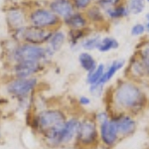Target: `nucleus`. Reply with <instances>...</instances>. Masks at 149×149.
I'll return each instance as SVG.
<instances>
[{
    "label": "nucleus",
    "instance_id": "3",
    "mask_svg": "<svg viewBox=\"0 0 149 149\" xmlns=\"http://www.w3.org/2000/svg\"><path fill=\"white\" fill-rule=\"evenodd\" d=\"M98 134H100V148L113 149L121 141L112 115L109 119L98 124Z\"/></svg>",
    "mask_w": 149,
    "mask_h": 149
},
{
    "label": "nucleus",
    "instance_id": "26",
    "mask_svg": "<svg viewBox=\"0 0 149 149\" xmlns=\"http://www.w3.org/2000/svg\"><path fill=\"white\" fill-rule=\"evenodd\" d=\"M107 86H102V85H98V84H95V85H92V86H88V93L90 95H92L93 97L95 98H100L104 95L105 90Z\"/></svg>",
    "mask_w": 149,
    "mask_h": 149
},
{
    "label": "nucleus",
    "instance_id": "18",
    "mask_svg": "<svg viewBox=\"0 0 149 149\" xmlns=\"http://www.w3.org/2000/svg\"><path fill=\"white\" fill-rule=\"evenodd\" d=\"M105 71V65L100 63L98 64L93 71L90 72V73L86 74V83L88 84V86H92L95 85L98 81H100V79L102 78L103 74Z\"/></svg>",
    "mask_w": 149,
    "mask_h": 149
},
{
    "label": "nucleus",
    "instance_id": "11",
    "mask_svg": "<svg viewBox=\"0 0 149 149\" xmlns=\"http://www.w3.org/2000/svg\"><path fill=\"white\" fill-rule=\"evenodd\" d=\"M52 31L47 30L45 28H39V27H29L26 30L23 31L22 36L27 42H29L32 45H40L45 42H48L53 35Z\"/></svg>",
    "mask_w": 149,
    "mask_h": 149
},
{
    "label": "nucleus",
    "instance_id": "15",
    "mask_svg": "<svg viewBox=\"0 0 149 149\" xmlns=\"http://www.w3.org/2000/svg\"><path fill=\"white\" fill-rule=\"evenodd\" d=\"M65 41H66V35L63 32L57 31V32L53 33L50 40L48 41V46H47V51L49 53L50 56H52L56 52L61 50Z\"/></svg>",
    "mask_w": 149,
    "mask_h": 149
},
{
    "label": "nucleus",
    "instance_id": "2",
    "mask_svg": "<svg viewBox=\"0 0 149 149\" xmlns=\"http://www.w3.org/2000/svg\"><path fill=\"white\" fill-rule=\"evenodd\" d=\"M74 146L78 149H98L100 148V134L98 124L93 113L85 114L81 117Z\"/></svg>",
    "mask_w": 149,
    "mask_h": 149
},
{
    "label": "nucleus",
    "instance_id": "27",
    "mask_svg": "<svg viewBox=\"0 0 149 149\" xmlns=\"http://www.w3.org/2000/svg\"><path fill=\"white\" fill-rule=\"evenodd\" d=\"M121 2V0H98L97 2V6L100 7L102 10L103 11H107L110 10V9L114 8L117 5H119Z\"/></svg>",
    "mask_w": 149,
    "mask_h": 149
},
{
    "label": "nucleus",
    "instance_id": "21",
    "mask_svg": "<svg viewBox=\"0 0 149 149\" xmlns=\"http://www.w3.org/2000/svg\"><path fill=\"white\" fill-rule=\"evenodd\" d=\"M88 29H72L70 32V40H71L72 47L78 45L79 42H81L85 38L88 36Z\"/></svg>",
    "mask_w": 149,
    "mask_h": 149
},
{
    "label": "nucleus",
    "instance_id": "6",
    "mask_svg": "<svg viewBox=\"0 0 149 149\" xmlns=\"http://www.w3.org/2000/svg\"><path fill=\"white\" fill-rule=\"evenodd\" d=\"M15 59L20 62H36L41 63L50 57L47 48H43L38 45H24L19 47L15 52Z\"/></svg>",
    "mask_w": 149,
    "mask_h": 149
},
{
    "label": "nucleus",
    "instance_id": "20",
    "mask_svg": "<svg viewBox=\"0 0 149 149\" xmlns=\"http://www.w3.org/2000/svg\"><path fill=\"white\" fill-rule=\"evenodd\" d=\"M102 36L100 34H95L93 36H88L81 42V47L85 51L91 52L93 50H97V47L100 45V42L102 40Z\"/></svg>",
    "mask_w": 149,
    "mask_h": 149
},
{
    "label": "nucleus",
    "instance_id": "33",
    "mask_svg": "<svg viewBox=\"0 0 149 149\" xmlns=\"http://www.w3.org/2000/svg\"><path fill=\"white\" fill-rule=\"evenodd\" d=\"M146 85H147V86H148V88H149V81H147V83H146Z\"/></svg>",
    "mask_w": 149,
    "mask_h": 149
},
{
    "label": "nucleus",
    "instance_id": "1",
    "mask_svg": "<svg viewBox=\"0 0 149 149\" xmlns=\"http://www.w3.org/2000/svg\"><path fill=\"white\" fill-rule=\"evenodd\" d=\"M142 86L126 78L119 79L103 95L105 109L111 114L124 112L136 117L143 114L149 107V97Z\"/></svg>",
    "mask_w": 149,
    "mask_h": 149
},
{
    "label": "nucleus",
    "instance_id": "34",
    "mask_svg": "<svg viewBox=\"0 0 149 149\" xmlns=\"http://www.w3.org/2000/svg\"><path fill=\"white\" fill-rule=\"evenodd\" d=\"M146 1H148V2H149V0H146Z\"/></svg>",
    "mask_w": 149,
    "mask_h": 149
},
{
    "label": "nucleus",
    "instance_id": "25",
    "mask_svg": "<svg viewBox=\"0 0 149 149\" xmlns=\"http://www.w3.org/2000/svg\"><path fill=\"white\" fill-rule=\"evenodd\" d=\"M86 16H88V18L90 19L91 21H93V22H102L103 20L102 9L98 6L91 7V8L86 11Z\"/></svg>",
    "mask_w": 149,
    "mask_h": 149
},
{
    "label": "nucleus",
    "instance_id": "16",
    "mask_svg": "<svg viewBox=\"0 0 149 149\" xmlns=\"http://www.w3.org/2000/svg\"><path fill=\"white\" fill-rule=\"evenodd\" d=\"M78 60H79V63H80L81 68L83 69L86 74L93 71L98 65L95 58L93 57L90 52H86V51L81 52L80 54H79Z\"/></svg>",
    "mask_w": 149,
    "mask_h": 149
},
{
    "label": "nucleus",
    "instance_id": "24",
    "mask_svg": "<svg viewBox=\"0 0 149 149\" xmlns=\"http://www.w3.org/2000/svg\"><path fill=\"white\" fill-rule=\"evenodd\" d=\"M7 20H8L9 24L12 27H20L24 22L23 14L21 13V11L13 9V10L9 11L8 14H7Z\"/></svg>",
    "mask_w": 149,
    "mask_h": 149
},
{
    "label": "nucleus",
    "instance_id": "4",
    "mask_svg": "<svg viewBox=\"0 0 149 149\" xmlns=\"http://www.w3.org/2000/svg\"><path fill=\"white\" fill-rule=\"evenodd\" d=\"M68 117L60 109H47L37 116V126L45 133L48 130L62 126Z\"/></svg>",
    "mask_w": 149,
    "mask_h": 149
},
{
    "label": "nucleus",
    "instance_id": "10",
    "mask_svg": "<svg viewBox=\"0 0 149 149\" xmlns=\"http://www.w3.org/2000/svg\"><path fill=\"white\" fill-rule=\"evenodd\" d=\"M37 86V79L24 78L11 81L7 86L8 92L16 97H23L29 93Z\"/></svg>",
    "mask_w": 149,
    "mask_h": 149
},
{
    "label": "nucleus",
    "instance_id": "7",
    "mask_svg": "<svg viewBox=\"0 0 149 149\" xmlns=\"http://www.w3.org/2000/svg\"><path fill=\"white\" fill-rule=\"evenodd\" d=\"M124 76L128 80L141 84V85H144V84L147 83L148 80L143 62L137 56V54H135L130 59V61H129L125 69V72H124Z\"/></svg>",
    "mask_w": 149,
    "mask_h": 149
},
{
    "label": "nucleus",
    "instance_id": "35",
    "mask_svg": "<svg viewBox=\"0 0 149 149\" xmlns=\"http://www.w3.org/2000/svg\"><path fill=\"white\" fill-rule=\"evenodd\" d=\"M95 1H97H97H98V0H95Z\"/></svg>",
    "mask_w": 149,
    "mask_h": 149
},
{
    "label": "nucleus",
    "instance_id": "22",
    "mask_svg": "<svg viewBox=\"0 0 149 149\" xmlns=\"http://www.w3.org/2000/svg\"><path fill=\"white\" fill-rule=\"evenodd\" d=\"M145 1L146 0H128V3L126 6L129 14L139 15L142 13L144 8H145Z\"/></svg>",
    "mask_w": 149,
    "mask_h": 149
},
{
    "label": "nucleus",
    "instance_id": "8",
    "mask_svg": "<svg viewBox=\"0 0 149 149\" xmlns=\"http://www.w3.org/2000/svg\"><path fill=\"white\" fill-rule=\"evenodd\" d=\"M30 20L33 26L39 28L53 27L60 22L59 17L51 10L47 9H37L30 15Z\"/></svg>",
    "mask_w": 149,
    "mask_h": 149
},
{
    "label": "nucleus",
    "instance_id": "28",
    "mask_svg": "<svg viewBox=\"0 0 149 149\" xmlns=\"http://www.w3.org/2000/svg\"><path fill=\"white\" fill-rule=\"evenodd\" d=\"M93 114V117H95V119L97 124L102 123V122H104L105 120H107V119H109L110 117H111V113L105 109L97 110V111H95Z\"/></svg>",
    "mask_w": 149,
    "mask_h": 149
},
{
    "label": "nucleus",
    "instance_id": "12",
    "mask_svg": "<svg viewBox=\"0 0 149 149\" xmlns=\"http://www.w3.org/2000/svg\"><path fill=\"white\" fill-rule=\"evenodd\" d=\"M50 9L57 16L66 20L74 14V5L71 0H53L50 3Z\"/></svg>",
    "mask_w": 149,
    "mask_h": 149
},
{
    "label": "nucleus",
    "instance_id": "29",
    "mask_svg": "<svg viewBox=\"0 0 149 149\" xmlns=\"http://www.w3.org/2000/svg\"><path fill=\"white\" fill-rule=\"evenodd\" d=\"M146 32V27L142 23H137L133 25L130 29V35L133 37H140Z\"/></svg>",
    "mask_w": 149,
    "mask_h": 149
},
{
    "label": "nucleus",
    "instance_id": "5",
    "mask_svg": "<svg viewBox=\"0 0 149 149\" xmlns=\"http://www.w3.org/2000/svg\"><path fill=\"white\" fill-rule=\"evenodd\" d=\"M112 118L114 120V123L116 125L117 132L120 137V140L131 137L135 134L138 127V122L136 116L129 113H115L111 114Z\"/></svg>",
    "mask_w": 149,
    "mask_h": 149
},
{
    "label": "nucleus",
    "instance_id": "9",
    "mask_svg": "<svg viewBox=\"0 0 149 149\" xmlns=\"http://www.w3.org/2000/svg\"><path fill=\"white\" fill-rule=\"evenodd\" d=\"M80 122L81 117L79 116H72L67 118L66 122L64 123V125L61 129V134H60L61 145L70 143L74 144L79 127H80Z\"/></svg>",
    "mask_w": 149,
    "mask_h": 149
},
{
    "label": "nucleus",
    "instance_id": "31",
    "mask_svg": "<svg viewBox=\"0 0 149 149\" xmlns=\"http://www.w3.org/2000/svg\"><path fill=\"white\" fill-rule=\"evenodd\" d=\"M92 102H93L92 98L88 97V95H81V97H79L78 98V103L84 107H90V105L92 104Z\"/></svg>",
    "mask_w": 149,
    "mask_h": 149
},
{
    "label": "nucleus",
    "instance_id": "17",
    "mask_svg": "<svg viewBox=\"0 0 149 149\" xmlns=\"http://www.w3.org/2000/svg\"><path fill=\"white\" fill-rule=\"evenodd\" d=\"M119 47V42L113 37H107L102 38L100 42V45L97 47V51L100 53H109L110 51H113V50L118 49Z\"/></svg>",
    "mask_w": 149,
    "mask_h": 149
},
{
    "label": "nucleus",
    "instance_id": "32",
    "mask_svg": "<svg viewBox=\"0 0 149 149\" xmlns=\"http://www.w3.org/2000/svg\"><path fill=\"white\" fill-rule=\"evenodd\" d=\"M145 27H146V32L149 33V13L147 15V22L145 24Z\"/></svg>",
    "mask_w": 149,
    "mask_h": 149
},
{
    "label": "nucleus",
    "instance_id": "23",
    "mask_svg": "<svg viewBox=\"0 0 149 149\" xmlns=\"http://www.w3.org/2000/svg\"><path fill=\"white\" fill-rule=\"evenodd\" d=\"M107 15V17L111 18V19H119L122 17H125L129 14L128 9H127V6H124L122 4H119L114 8L110 9V10H107L104 12Z\"/></svg>",
    "mask_w": 149,
    "mask_h": 149
},
{
    "label": "nucleus",
    "instance_id": "30",
    "mask_svg": "<svg viewBox=\"0 0 149 149\" xmlns=\"http://www.w3.org/2000/svg\"><path fill=\"white\" fill-rule=\"evenodd\" d=\"M74 5L77 9H86L92 3V0H74Z\"/></svg>",
    "mask_w": 149,
    "mask_h": 149
},
{
    "label": "nucleus",
    "instance_id": "14",
    "mask_svg": "<svg viewBox=\"0 0 149 149\" xmlns=\"http://www.w3.org/2000/svg\"><path fill=\"white\" fill-rule=\"evenodd\" d=\"M41 65L36 62H20L15 68L16 74L20 79L29 78L30 76L40 71Z\"/></svg>",
    "mask_w": 149,
    "mask_h": 149
},
{
    "label": "nucleus",
    "instance_id": "19",
    "mask_svg": "<svg viewBox=\"0 0 149 149\" xmlns=\"http://www.w3.org/2000/svg\"><path fill=\"white\" fill-rule=\"evenodd\" d=\"M65 21L72 29H84L88 25V20L81 13H74Z\"/></svg>",
    "mask_w": 149,
    "mask_h": 149
},
{
    "label": "nucleus",
    "instance_id": "13",
    "mask_svg": "<svg viewBox=\"0 0 149 149\" xmlns=\"http://www.w3.org/2000/svg\"><path fill=\"white\" fill-rule=\"evenodd\" d=\"M125 67V60L124 59H116L111 61L110 63L105 66V71L103 74L102 78L98 81V85L107 86V84L115 77V74L118 73L120 70Z\"/></svg>",
    "mask_w": 149,
    "mask_h": 149
}]
</instances>
